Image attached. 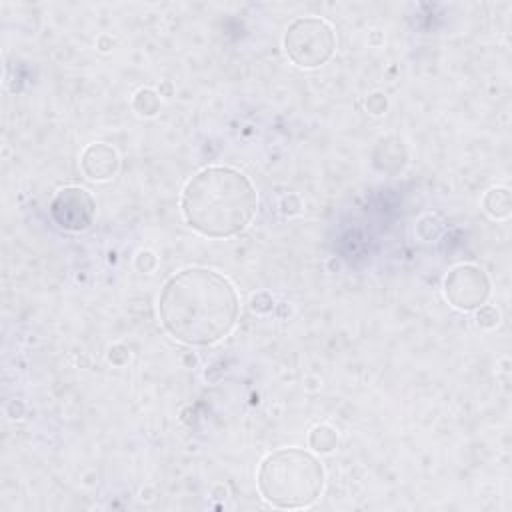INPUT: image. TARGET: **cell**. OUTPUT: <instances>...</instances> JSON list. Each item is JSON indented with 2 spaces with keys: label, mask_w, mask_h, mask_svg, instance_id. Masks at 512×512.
I'll list each match as a JSON object with an SVG mask.
<instances>
[{
  "label": "cell",
  "mask_w": 512,
  "mask_h": 512,
  "mask_svg": "<svg viewBox=\"0 0 512 512\" xmlns=\"http://www.w3.org/2000/svg\"><path fill=\"white\" fill-rule=\"evenodd\" d=\"M496 322H498V314L494 312V308H490V306H480L478 324H482V326H494Z\"/></svg>",
  "instance_id": "11"
},
{
  "label": "cell",
  "mask_w": 512,
  "mask_h": 512,
  "mask_svg": "<svg viewBox=\"0 0 512 512\" xmlns=\"http://www.w3.org/2000/svg\"><path fill=\"white\" fill-rule=\"evenodd\" d=\"M258 490L276 508H306L324 488L320 460L300 448H282L268 454L258 468Z\"/></svg>",
  "instance_id": "3"
},
{
  "label": "cell",
  "mask_w": 512,
  "mask_h": 512,
  "mask_svg": "<svg viewBox=\"0 0 512 512\" xmlns=\"http://www.w3.org/2000/svg\"><path fill=\"white\" fill-rule=\"evenodd\" d=\"M184 222L202 236L230 238L250 226L258 194L246 174L230 166H210L192 176L180 198Z\"/></svg>",
  "instance_id": "2"
},
{
  "label": "cell",
  "mask_w": 512,
  "mask_h": 512,
  "mask_svg": "<svg viewBox=\"0 0 512 512\" xmlns=\"http://www.w3.org/2000/svg\"><path fill=\"white\" fill-rule=\"evenodd\" d=\"M444 292L452 306L460 310H474L484 306L490 296V282L486 274L470 264L456 266L444 280Z\"/></svg>",
  "instance_id": "6"
},
{
  "label": "cell",
  "mask_w": 512,
  "mask_h": 512,
  "mask_svg": "<svg viewBox=\"0 0 512 512\" xmlns=\"http://www.w3.org/2000/svg\"><path fill=\"white\" fill-rule=\"evenodd\" d=\"M96 214V202L86 188L66 186L50 202V216L58 228L68 232L86 230Z\"/></svg>",
  "instance_id": "5"
},
{
  "label": "cell",
  "mask_w": 512,
  "mask_h": 512,
  "mask_svg": "<svg viewBox=\"0 0 512 512\" xmlns=\"http://www.w3.org/2000/svg\"><path fill=\"white\" fill-rule=\"evenodd\" d=\"M82 172L92 180H108L118 170V154L104 142L90 144L80 158Z\"/></svg>",
  "instance_id": "7"
},
{
  "label": "cell",
  "mask_w": 512,
  "mask_h": 512,
  "mask_svg": "<svg viewBox=\"0 0 512 512\" xmlns=\"http://www.w3.org/2000/svg\"><path fill=\"white\" fill-rule=\"evenodd\" d=\"M132 106L142 116H154L158 112V108H160V98H158V94L154 90L142 88V90L136 92Z\"/></svg>",
  "instance_id": "9"
},
{
  "label": "cell",
  "mask_w": 512,
  "mask_h": 512,
  "mask_svg": "<svg viewBox=\"0 0 512 512\" xmlns=\"http://www.w3.org/2000/svg\"><path fill=\"white\" fill-rule=\"evenodd\" d=\"M484 208L492 218H506L510 214V190L508 188H492L484 196Z\"/></svg>",
  "instance_id": "8"
},
{
  "label": "cell",
  "mask_w": 512,
  "mask_h": 512,
  "mask_svg": "<svg viewBox=\"0 0 512 512\" xmlns=\"http://www.w3.org/2000/svg\"><path fill=\"white\" fill-rule=\"evenodd\" d=\"M284 50L300 68H316L328 62L336 50L332 26L316 16L296 18L284 34Z\"/></svg>",
  "instance_id": "4"
},
{
  "label": "cell",
  "mask_w": 512,
  "mask_h": 512,
  "mask_svg": "<svg viewBox=\"0 0 512 512\" xmlns=\"http://www.w3.org/2000/svg\"><path fill=\"white\" fill-rule=\"evenodd\" d=\"M240 300L228 278L208 268H186L170 276L158 298L164 330L178 342L210 346L230 334Z\"/></svg>",
  "instance_id": "1"
},
{
  "label": "cell",
  "mask_w": 512,
  "mask_h": 512,
  "mask_svg": "<svg viewBox=\"0 0 512 512\" xmlns=\"http://www.w3.org/2000/svg\"><path fill=\"white\" fill-rule=\"evenodd\" d=\"M338 436L330 426H316L310 432V446L318 452H332L336 448Z\"/></svg>",
  "instance_id": "10"
}]
</instances>
